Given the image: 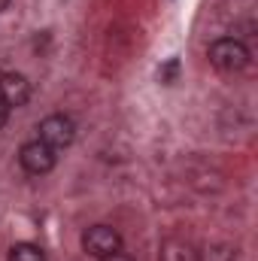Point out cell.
<instances>
[{"instance_id":"cell-1","label":"cell","mask_w":258,"mask_h":261,"mask_svg":"<svg viewBox=\"0 0 258 261\" xmlns=\"http://www.w3.org/2000/svg\"><path fill=\"white\" fill-rule=\"evenodd\" d=\"M210 61H213L216 70H222V73H240L243 67L249 64V49L240 40L225 37V40H216L210 46Z\"/></svg>"},{"instance_id":"cell-2","label":"cell","mask_w":258,"mask_h":261,"mask_svg":"<svg viewBox=\"0 0 258 261\" xmlns=\"http://www.w3.org/2000/svg\"><path fill=\"white\" fill-rule=\"evenodd\" d=\"M82 249L97 261L110 258V255L122 252V237H119V231L110 228V225H94V228H88V231L82 234Z\"/></svg>"},{"instance_id":"cell-3","label":"cell","mask_w":258,"mask_h":261,"mask_svg":"<svg viewBox=\"0 0 258 261\" xmlns=\"http://www.w3.org/2000/svg\"><path fill=\"white\" fill-rule=\"evenodd\" d=\"M73 137H76V125H73V119L64 116V113H55V116H46L43 122H40V140L49 146V149H67L70 143H73Z\"/></svg>"},{"instance_id":"cell-4","label":"cell","mask_w":258,"mask_h":261,"mask_svg":"<svg viewBox=\"0 0 258 261\" xmlns=\"http://www.w3.org/2000/svg\"><path fill=\"white\" fill-rule=\"evenodd\" d=\"M18 161H21V167H24L28 173L40 176V173H49V170L55 167V149H49L43 140H31V143L21 146Z\"/></svg>"},{"instance_id":"cell-5","label":"cell","mask_w":258,"mask_h":261,"mask_svg":"<svg viewBox=\"0 0 258 261\" xmlns=\"http://www.w3.org/2000/svg\"><path fill=\"white\" fill-rule=\"evenodd\" d=\"M0 100L12 110V107H24L31 100V82L21 73H3L0 76Z\"/></svg>"},{"instance_id":"cell-6","label":"cell","mask_w":258,"mask_h":261,"mask_svg":"<svg viewBox=\"0 0 258 261\" xmlns=\"http://www.w3.org/2000/svg\"><path fill=\"white\" fill-rule=\"evenodd\" d=\"M161 261H197V252L186 240H167L161 246Z\"/></svg>"},{"instance_id":"cell-7","label":"cell","mask_w":258,"mask_h":261,"mask_svg":"<svg viewBox=\"0 0 258 261\" xmlns=\"http://www.w3.org/2000/svg\"><path fill=\"white\" fill-rule=\"evenodd\" d=\"M197 261H237V249L231 243H210L197 252Z\"/></svg>"},{"instance_id":"cell-8","label":"cell","mask_w":258,"mask_h":261,"mask_svg":"<svg viewBox=\"0 0 258 261\" xmlns=\"http://www.w3.org/2000/svg\"><path fill=\"white\" fill-rule=\"evenodd\" d=\"M9 261H46V252L34 243H15L9 249Z\"/></svg>"},{"instance_id":"cell-9","label":"cell","mask_w":258,"mask_h":261,"mask_svg":"<svg viewBox=\"0 0 258 261\" xmlns=\"http://www.w3.org/2000/svg\"><path fill=\"white\" fill-rule=\"evenodd\" d=\"M6 119H9V107H6V103L0 100V128L6 125Z\"/></svg>"},{"instance_id":"cell-10","label":"cell","mask_w":258,"mask_h":261,"mask_svg":"<svg viewBox=\"0 0 258 261\" xmlns=\"http://www.w3.org/2000/svg\"><path fill=\"white\" fill-rule=\"evenodd\" d=\"M100 261H134L128 255H122V252H116V255H110V258H100Z\"/></svg>"},{"instance_id":"cell-11","label":"cell","mask_w":258,"mask_h":261,"mask_svg":"<svg viewBox=\"0 0 258 261\" xmlns=\"http://www.w3.org/2000/svg\"><path fill=\"white\" fill-rule=\"evenodd\" d=\"M6 6H9V0H0V12H3V9H6Z\"/></svg>"}]
</instances>
